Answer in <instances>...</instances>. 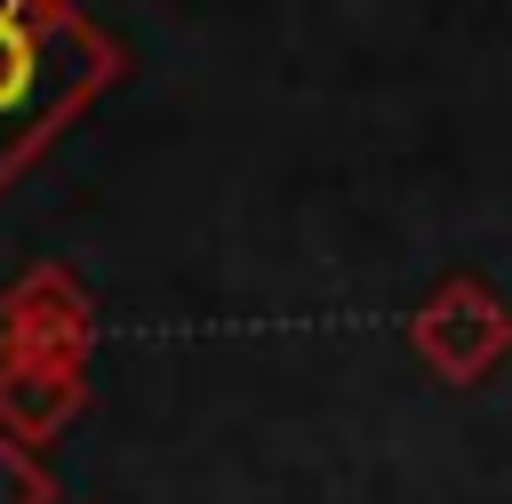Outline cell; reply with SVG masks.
Returning <instances> with one entry per match:
<instances>
[{
	"label": "cell",
	"instance_id": "obj_1",
	"mask_svg": "<svg viewBox=\"0 0 512 504\" xmlns=\"http://www.w3.org/2000/svg\"><path fill=\"white\" fill-rule=\"evenodd\" d=\"M128 72V48L72 0H0V192Z\"/></svg>",
	"mask_w": 512,
	"mask_h": 504
},
{
	"label": "cell",
	"instance_id": "obj_2",
	"mask_svg": "<svg viewBox=\"0 0 512 504\" xmlns=\"http://www.w3.org/2000/svg\"><path fill=\"white\" fill-rule=\"evenodd\" d=\"M408 352H416L440 384H480V376L512 352V304H504L488 280L456 272V280H440V288L408 312Z\"/></svg>",
	"mask_w": 512,
	"mask_h": 504
},
{
	"label": "cell",
	"instance_id": "obj_3",
	"mask_svg": "<svg viewBox=\"0 0 512 504\" xmlns=\"http://www.w3.org/2000/svg\"><path fill=\"white\" fill-rule=\"evenodd\" d=\"M96 344V304L64 264H32L8 296H0V352L24 360H88Z\"/></svg>",
	"mask_w": 512,
	"mask_h": 504
},
{
	"label": "cell",
	"instance_id": "obj_4",
	"mask_svg": "<svg viewBox=\"0 0 512 504\" xmlns=\"http://www.w3.org/2000/svg\"><path fill=\"white\" fill-rule=\"evenodd\" d=\"M80 408H88V360L0 352V432H16L24 448H48Z\"/></svg>",
	"mask_w": 512,
	"mask_h": 504
},
{
	"label": "cell",
	"instance_id": "obj_5",
	"mask_svg": "<svg viewBox=\"0 0 512 504\" xmlns=\"http://www.w3.org/2000/svg\"><path fill=\"white\" fill-rule=\"evenodd\" d=\"M0 504H56V480L40 472V456L16 432H0Z\"/></svg>",
	"mask_w": 512,
	"mask_h": 504
}]
</instances>
